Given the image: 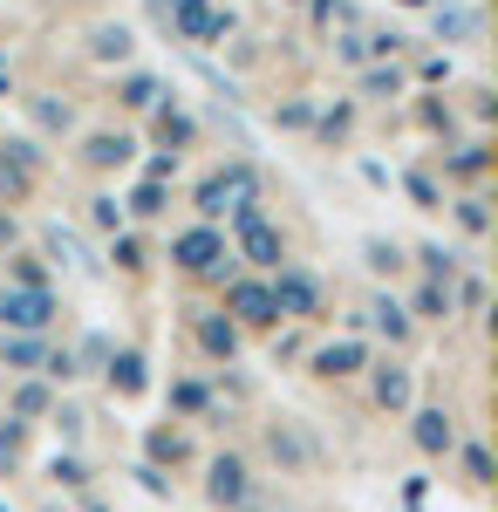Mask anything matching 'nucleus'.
I'll list each match as a JSON object with an SVG mask.
<instances>
[{
    "instance_id": "37998d69",
    "label": "nucleus",
    "mask_w": 498,
    "mask_h": 512,
    "mask_svg": "<svg viewBox=\"0 0 498 512\" xmlns=\"http://www.w3.org/2000/svg\"><path fill=\"white\" fill-rule=\"evenodd\" d=\"M321 137H328V144H335V137H348V110H328V117H321Z\"/></svg>"
},
{
    "instance_id": "f03ea898",
    "label": "nucleus",
    "mask_w": 498,
    "mask_h": 512,
    "mask_svg": "<svg viewBox=\"0 0 498 512\" xmlns=\"http://www.w3.org/2000/svg\"><path fill=\"white\" fill-rule=\"evenodd\" d=\"M239 205H260V178H253V164H226V171H212L205 185H198V219L212 226V219H226Z\"/></svg>"
},
{
    "instance_id": "4468645a",
    "label": "nucleus",
    "mask_w": 498,
    "mask_h": 512,
    "mask_svg": "<svg viewBox=\"0 0 498 512\" xmlns=\"http://www.w3.org/2000/svg\"><path fill=\"white\" fill-rule=\"evenodd\" d=\"M103 369H110V390L116 396H144V390H151L144 355H137V349H110V362H103Z\"/></svg>"
},
{
    "instance_id": "72a5a7b5",
    "label": "nucleus",
    "mask_w": 498,
    "mask_h": 512,
    "mask_svg": "<svg viewBox=\"0 0 498 512\" xmlns=\"http://www.w3.org/2000/svg\"><path fill=\"white\" fill-rule=\"evenodd\" d=\"M417 260L430 267V280H437V287H451V253H444V246H423Z\"/></svg>"
},
{
    "instance_id": "6ab92c4d",
    "label": "nucleus",
    "mask_w": 498,
    "mask_h": 512,
    "mask_svg": "<svg viewBox=\"0 0 498 512\" xmlns=\"http://www.w3.org/2000/svg\"><path fill=\"white\" fill-rule=\"evenodd\" d=\"M89 55H96V62H130V28H123V21H103V28L89 35Z\"/></svg>"
},
{
    "instance_id": "b1692460",
    "label": "nucleus",
    "mask_w": 498,
    "mask_h": 512,
    "mask_svg": "<svg viewBox=\"0 0 498 512\" xmlns=\"http://www.w3.org/2000/svg\"><path fill=\"white\" fill-rule=\"evenodd\" d=\"M7 274H14V287H28V294H48V267H41L35 253H14V267H7Z\"/></svg>"
},
{
    "instance_id": "dca6fc26",
    "label": "nucleus",
    "mask_w": 498,
    "mask_h": 512,
    "mask_svg": "<svg viewBox=\"0 0 498 512\" xmlns=\"http://www.w3.org/2000/svg\"><path fill=\"white\" fill-rule=\"evenodd\" d=\"M130 151H137V144H130L123 130H96V137L82 144V164H96V171H116V164H130Z\"/></svg>"
},
{
    "instance_id": "7c9ffc66",
    "label": "nucleus",
    "mask_w": 498,
    "mask_h": 512,
    "mask_svg": "<svg viewBox=\"0 0 498 512\" xmlns=\"http://www.w3.org/2000/svg\"><path fill=\"white\" fill-rule=\"evenodd\" d=\"M485 164H492V158H485V144H464L458 158H451V171H458V178H478Z\"/></svg>"
},
{
    "instance_id": "2eb2a0df",
    "label": "nucleus",
    "mask_w": 498,
    "mask_h": 512,
    "mask_svg": "<svg viewBox=\"0 0 498 512\" xmlns=\"http://www.w3.org/2000/svg\"><path fill=\"white\" fill-rule=\"evenodd\" d=\"M192 328H198V349L212 355V362H232V355H239V328H232L226 315H198Z\"/></svg>"
},
{
    "instance_id": "1a4fd4ad",
    "label": "nucleus",
    "mask_w": 498,
    "mask_h": 512,
    "mask_svg": "<svg viewBox=\"0 0 498 512\" xmlns=\"http://www.w3.org/2000/svg\"><path fill=\"white\" fill-rule=\"evenodd\" d=\"M205 499L226 512H246L253 506V472H246V458H212V478H205Z\"/></svg>"
},
{
    "instance_id": "c85d7f7f",
    "label": "nucleus",
    "mask_w": 498,
    "mask_h": 512,
    "mask_svg": "<svg viewBox=\"0 0 498 512\" xmlns=\"http://www.w3.org/2000/svg\"><path fill=\"white\" fill-rule=\"evenodd\" d=\"M89 219H96L103 233H123V198H89Z\"/></svg>"
},
{
    "instance_id": "a19ab883",
    "label": "nucleus",
    "mask_w": 498,
    "mask_h": 512,
    "mask_svg": "<svg viewBox=\"0 0 498 512\" xmlns=\"http://www.w3.org/2000/svg\"><path fill=\"white\" fill-rule=\"evenodd\" d=\"M171 403H178V410H205V390H198V383H178Z\"/></svg>"
},
{
    "instance_id": "58836bf2",
    "label": "nucleus",
    "mask_w": 498,
    "mask_h": 512,
    "mask_svg": "<svg viewBox=\"0 0 498 512\" xmlns=\"http://www.w3.org/2000/svg\"><path fill=\"white\" fill-rule=\"evenodd\" d=\"M48 478H55V485H82V458H55V465H48Z\"/></svg>"
},
{
    "instance_id": "e433bc0d",
    "label": "nucleus",
    "mask_w": 498,
    "mask_h": 512,
    "mask_svg": "<svg viewBox=\"0 0 498 512\" xmlns=\"http://www.w3.org/2000/svg\"><path fill=\"white\" fill-rule=\"evenodd\" d=\"M403 185H410V198H417L423 212H437V205H444V198H437V185H430V178H423V171H410V178H403Z\"/></svg>"
},
{
    "instance_id": "ddd939ff",
    "label": "nucleus",
    "mask_w": 498,
    "mask_h": 512,
    "mask_svg": "<svg viewBox=\"0 0 498 512\" xmlns=\"http://www.w3.org/2000/svg\"><path fill=\"white\" fill-rule=\"evenodd\" d=\"M355 369H369V349H362L355 335L328 342V349H314V376H321V383H342V376H355Z\"/></svg>"
},
{
    "instance_id": "393cba45",
    "label": "nucleus",
    "mask_w": 498,
    "mask_h": 512,
    "mask_svg": "<svg viewBox=\"0 0 498 512\" xmlns=\"http://www.w3.org/2000/svg\"><path fill=\"white\" fill-rule=\"evenodd\" d=\"M48 410H55V403H48L41 383H21V390H14V417H21V424H28V417H48Z\"/></svg>"
},
{
    "instance_id": "49530a36",
    "label": "nucleus",
    "mask_w": 498,
    "mask_h": 512,
    "mask_svg": "<svg viewBox=\"0 0 498 512\" xmlns=\"http://www.w3.org/2000/svg\"><path fill=\"white\" fill-rule=\"evenodd\" d=\"M89 512H110V506H89Z\"/></svg>"
},
{
    "instance_id": "423d86ee",
    "label": "nucleus",
    "mask_w": 498,
    "mask_h": 512,
    "mask_svg": "<svg viewBox=\"0 0 498 512\" xmlns=\"http://www.w3.org/2000/svg\"><path fill=\"white\" fill-rule=\"evenodd\" d=\"M48 321H55V294L0 287V335H48Z\"/></svg>"
},
{
    "instance_id": "f8f14e48",
    "label": "nucleus",
    "mask_w": 498,
    "mask_h": 512,
    "mask_svg": "<svg viewBox=\"0 0 498 512\" xmlns=\"http://www.w3.org/2000/svg\"><path fill=\"white\" fill-rule=\"evenodd\" d=\"M423 458H451L458 451V424H451V410H417V424H410Z\"/></svg>"
},
{
    "instance_id": "473e14b6",
    "label": "nucleus",
    "mask_w": 498,
    "mask_h": 512,
    "mask_svg": "<svg viewBox=\"0 0 498 512\" xmlns=\"http://www.w3.org/2000/svg\"><path fill=\"white\" fill-rule=\"evenodd\" d=\"M464 472H471V485H492V458H485V444H464Z\"/></svg>"
},
{
    "instance_id": "6e6552de",
    "label": "nucleus",
    "mask_w": 498,
    "mask_h": 512,
    "mask_svg": "<svg viewBox=\"0 0 498 512\" xmlns=\"http://www.w3.org/2000/svg\"><path fill=\"white\" fill-rule=\"evenodd\" d=\"M226 321H232V328H280L267 280H232V287H226Z\"/></svg>"
},
{
    "instance_id": "9b49d317",
    "label": "nucleus",
    "mask_w": 498,
    "mask_h": 512,
    "mask_svg": "<svg viewBox=\"0 0 498 512\" xmlns=\"http://www.w3.org/2000/svg\"><path fill=\"white\" fill-rule=\"evenodd\" d=\"M369 390H376L383 410H410V403H417V376H410V362H376Z\"/></svg>"
},
{
    "instance_id": "f257e3e1",
    "label": "nucleus",
    "mask_w": 498,
    "mask_h": 512,
    "mask_svg": "<svg viewBox=\"0 0 498 512\" xmlns=\"http://www.w3.org/2000/svg\"><path fill=\"white\" fill-rule=\"evenodd\" d=\"M232 260H253V267H267V274L287 267V239H280V226H267L260 205H239V212H232Z\"/></svg>"
},
{
    "instance_id": "39448f33",
    "label": "nucleus",
    "mask_w": 498,
    "mask_h": 512,
    "mask_svg": "<svg viewBox=\"0 0 498 512\" xmlns=\"http://www.w3.org/2000/svg\"><path fill=\"white\" fill-rule=\"evenodd\" d=\"M35 178H41V151L28 137L0 144V212H7V205H28V198H35Z\"/></svg>"
},
{
    "instance_id": "0eeeda50",
    "label": "nucleus",
    "mask_w": 498,
    "mask_h": 512,
    "mask_svg": "<svg viewBox=\"0 0 498 512\" xmlns=\"http://www.w3.org/2000/svg\"><path fill=\"white\" fill-rule=\"evenodd\" d=\"M171 28H178V41H198V48H212V41H226L232 14H219L212 0H171Z\"/></svg>"
},
{
    "instance_id": "9d476101",
    "label": "nucleus",
    "mask_w": 498,
    "mask_h": 512,
    "mask_svg": "<svg viewBox=\"0 0 498 512\" xmlns=\"http://www.w3.org/2000/svg\"><path fill=\"white\" fill-rule=\"evenodd\" d=\"M267 451L280 458V465H287V472H307V465L321 458V451H314V437H307L301 424H294V417H280V424L267 431Z\"/></svg>"
},
{
    "instance_id": "20e7f679",
    "label": "nucleus",
    "mask_w": 498,
    "mask_h": 512,
    "mask_svg": "<svg viewBox=\"0 0 498 512\" xmlns=\"http://www.w3.org/2000/svg\"><path fill=\"white\" fill-rule=\"evenodd\" d=\"M267 294H273V315L280 321H314L321 315V280L307 274V267H280V274L267 280Z\"/></svg>"
},
{
    "instance_id": "2f4dec72",
    "label": "nucleus",
    "mask_w": 498,
    "mask_h": 512,
    "mask_svg": "<svg viewBox=\"0 0 498 512\" xmlns=\"http://www.w3.org/2000/svg\"><path fill=\"white\" fill-rule=\"evenodd\" d=\"M458 219H464V233H485V226H492L485 198H458Z\"/></svg>"
},
{
    "instance_id": "cd10ccee",
    "label": "nucleus",
    "mask_w": 498,
    "mask_h": 512,
    "mask_svg": "<svg viewBox=\"0 0 498 512\" xmlns=\"http://www.w3.org/2000/svg\"><path fill=\"white\" fill-rule=\"evenodd\" d=\"M437 35H451V41L478 35V14H464V7H437Z\"/></svg>"
},
{
    "instance_id": "c9c22d12",
    "label": "nucleus",
    "mask_w": 498,
    "mask_h": 512,
    "mask_svg": "<svg viewBox=\"0 0 498 512\" xmlns=\"http://www.w3.org/2000/svg\"><path fill=\"white\" fill-rule=\"evenodd\" d=\"M28 110H35V117L48 123V130H69V103H48V96H35Z\"/></svg>"
},
{
    "instance_id": "4be33fe9",
    "label": "nucleus",
    "mask_w": 498,
    "mask_h": 512,
    "mask_svg": "<svg viewBox=\"0 0 498 512\" xmlns=\"http://www.w3.org/2000/svg\"><path fill=\"white\" fill-rule=\"evenodd\" d=\"M0 362H7V369H35L41 342H35V335H0Z\"/></svg>"
},
{
    "instance_id": "ea45409f",
    "label": "nucleus",
    "mask_w": 498,
    "mask_h": 512,
    "mask_svg": "<svg viewBox=\"0 0 498 512\" xmlns=\"http://www.w3.org/2000/svg\"><path fill=\"white\" fill-rule=\"evenodd\" d=\"M116 267H130V274H137V267H144V246H137V239H116Z\"/></svg>"
},
{
    "instance_id": "aec40b11",
    "label": "nucleus",
    "mask_w": 498,
    "mask_h": 512,
    "mask_svg": "<svg viewBox=\"0 0 498 512\" xmlns=\"http://www.w3.org/2000/svg\"><path fill=\"white\" fill-rule=\"evenodd\" d=\"M369 321L383 328L389 342H410V315H403V301H389V294H376V301H369Z\"/></svg>"
},
{
    "instance_id": "c03bdc74",
    "label": "nucleus",
    "mask_w": 498,
    "mask_h": 512,
    "mask_svg": "<svg viewBox=\"0 0 498 512\" xmlns=\"http://www.w3.org/2000/svg\"><path fill=\"white\" fill-rule=\"evenodd\" d=\"M55 431H62V437H82V410H55Z\"/></svg>"
},
{
    "instance_id": "4c0bfd02",
    "label": "nucleus",
    "mask_w": 498,
    "mask_h": 512,
    "mask_svg": "<svg viewBox=\"0 0 498 512\" xmlns=\"http://www.w3.org/2000/svg\"><path fill=\"white\" fill-rule=\"evenodd\" d=\"M41 369H48V383H76V376H82V369H76V355H69V349H62V355H48Z\"/></svg>"
},
{
    "instance_id": "a878e982",
    "label": "nucleus",
    "mask_w": 498,
    "mask_h": 512,
    "mask_svg": "<svg viewBox=\"0 0 498 512\" xmlns=\"http://www.w3.org/2000/svg\"><path fill=\"white\" fill-rule=\"evenodd\" d=\"M362 96H369V103H389V96H403V76H396V69H369V76H362Z\"/></svg>"
},
{
    "instance_id": "412c9836",
    "label": "nucleus",
    "mask_w": 498,
    "mask_h": 512,
    "mask_svg": "<svg viewBox=\"0 0 498 512\" xmlns=\"http://www.w3.org/2000/svg\"><path fill=\"white\" fill-rule=\"evenodd\" d=\"M21 451H28V424L21 417H0V472H14Z\"/></svg>"
},
{
    "instance_id": "a18cd8bd",
    "label": "nucleus",
    "mask_w": 498,
    "mask_h": 512,
    "mask_svg": "<svg viewBox=\"0 0 498 512\" xmlns=\"http://www.w3.org/2000/svg\"><path fill=\"white\" fill-rule=\"evenodd\" d=\"M7 239H14V219H7V212H0V246H7Z\"/></svg>"
},
{
    "instance_id": "c756f323",
    "label": "nucleus",
    "mask_w": 498,
    "mask_h": 512,
    "mask_svg": "<svg viewBox=\"0 0 498 512\" xmlns=\"http://www.w3.org/2000/svg\"><path fill=\"white\" fill-rule=\"evenodd\" d=\"M151 458L157 465H178V458H185V437L178 431H151Z\"/></svg>"
},
{
    "instance_id": "79ce46f5",
    "label": "nucleus",
    "mask_w": 498,
    "mask_h": 512,
    "mask_svg": "<svg viewBox=\"0 0 498 512\" xmlns=\"http://www.w3.org/2000/svg\"><path fill=\"white\" fill-rule=\"evenodd\" d=\"M335 55H342V62H362V55H369V41H362V35H342V41H335Z\"/></svg>"
},
{
    "instance_id": "f704fd0d",
    "label": "nucleus",
    "mask_w": 498,
    "mask_h": 512,
    "mask_svg": "<svg viewBox=\"0 0 498 512\" xmlns=\"http://www.w3.org/2000/svg\"><path fill=\"white\" fill-rule=\"evenodd\" d=\"M369 267H376V274H396V267H403V253H396L389 239H369Z\"/></svg>"
},
{
    "instance_id": "5701e85b",
    "label": "nucleus",
    "mask_w": 498,
    "mask_h": 512,
    "mask_svg": "<svg viewBox=\"0 0 498 512\" xmlns=\"http://www.w3.org/2000/svg\"><path fill=\"white\" fill-rule=\"evenodd\" d=\"M123 103H130V110H157V103H164V82L157 76H123Z\"/></svg>"
},
{
    "instance_id": "bb28decb",
    "label": "nucleus",
    "mask_w": 498,
    "mask_h": 512,
    "mask_svg": "<svg viewBox=\"0 0 498 512\" xmlns=\"http://www.w3.org/2000/svg\"><path fill=\"white\" fill-rule=\"evenodd\" d=\"M123 212H137V219H157V212H164V185H157V178H144V185L130 192V205H123Z\"/></svg>"
},
{
    "instance_id": "7ed1b4c3",
    "label": "nucleus",
    "mask_w": 498,
    "mask_h": 512,
    "mask_svg": "<svg viewBox=\"0 0 498 512\" xmlns=\"http://www.w3.org/2000/svg\"><path fill=\"white\" fill-rule=\"evenodd\" d=\"M171 260L185 267V274L198 280H232V246L219 226H192V233H178L171 239Z\"/></svg>"
},
{
    "instance_id": "a211bd4d",
    "label": "nucleus",
    "mask_w": 498,
    "mask_h": 512,
    "mask_svg": "<svg viewBox=\"0 0 498 512\" xmlns=\"http://www.w3.org/2000/svg\"><path fill=\"white\" fill-rule=\"evenodd\" d=\"M451 308H458V301H451V287L423 280V287H417V301H410L403 315H417V321H451Z\"/></svg>"
},
{
    "instance_id": "f3484780",
    "label": "nucleus",
    "mask_w": 498,
    "mask_h": 512,
    "mask_svg": "<svg viewBox=\"0 0 498 512\" xmlns=\"http://www.w3.org/2000/svg\"><path fill=\"white\" fill-rule=\"evenodd\" d=\"M157 144H164V151H171V158H178V151H185V144H192L198 130H192V117H185V110H178V103H157Z\"/></svg>"
}]
</instances>
